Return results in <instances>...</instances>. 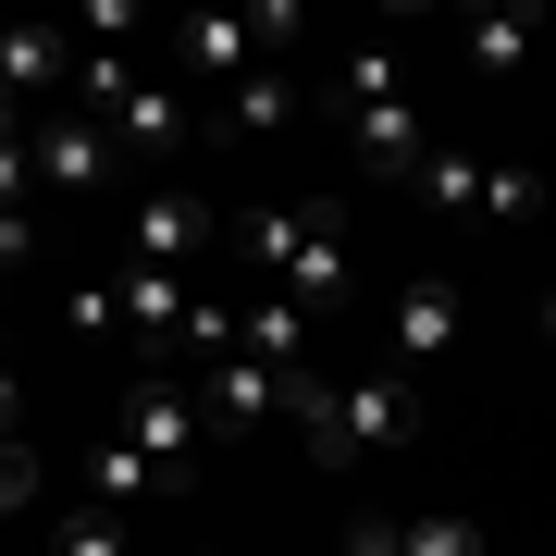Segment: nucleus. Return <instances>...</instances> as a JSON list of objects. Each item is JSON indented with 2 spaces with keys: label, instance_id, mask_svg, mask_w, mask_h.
I'll use <instances>...</instances> for the list:
<instances>
[{
  "label": "nucleus",
  "instance_id": "1",
  "mask_svg": "<svg viewBox=\"0 0 556 556\" xmlns=\"http://www.w3.org/2000/svg\"><path fill=\"white\" fill-rule=\"evenodd\" d=\"M236 236H248V260H260L273 298L346 309V211H334V199H273V211H248Z\"/></svg>",
  "mask_w": 556,
  "mask_h": 556
},
{
  "label": "nucleus",
  "instance_id": "2",
  "mask_svg": "<svg viewBox=\"0 0 556 556\" xmlns=\"http://www.w3.org/2000/svg\"><path fill=\"white\" fill-rule=\"evenodd\" d=\"M298 445L309 470H358V457L408 445V371H346V383H298Z\"/></svg>",
  "mask_w": 556,
  "mask_h": 556
},
{
  "label": "nucleus",
  "instance_id": "3",
  "mask_svg": "<svg viewBox=\"0 0 556 556\" xmlns=\"http://www.w3.org/2000/svg\"><path fill=\"white\" fill-rule=\"evenodd\" d=\"M75 87H87V112L112 124V149H124V161H174L186 137H199V87H161V75H137L124 50H87V62H75Z\"/></svg>",
  "mask_w": 556,
  "mask_h": 556
},
{
  "label": "nucleus",
  "instance_id": "4",
  "mask_svg": "<svg viewBox=\"0 0 556 556\" xmlns=\"http://www.w3.org/2000/svg\"><path fill=\"white\" fill-rule=\"evenodd\" d=\"M298 383H309V371H273V358H248V346H211V358H199V408H211V433L298 420Z\"/></svg>",
  "mask_w": 556,
  "mask_h": 556
},
{
  "label": "nucleus",
  "instance_id": "5",
  "mask_svg": "<svg viewBox=\"0 0 556 556\" xmlns=\"http://www.w3.org/2000/svg\"><path fill=\"white\" fill-rule=\"evenodd\" d=\"M13 149H25V174H38L50 199H100V174H112V124H100V112H50V124H13Z\"/></svg>",
  "mask_w": 556,
  "mask_h": 556
},
{
  "label": "nucleus",
  "instance_id": "6",
  "mask_svg": "<svg viewBox=\"0 0 556 556\" xmlns=\"http://www.w3.org/2000/svg\"><path fill=\"white\" fill-rule=\"evenodd\" d=\"M124 445H149L161 470L174 482H199V445H211V408H199V383H137V396H124Z\"/></svg>",
  "mask_w": 556,
  "mask_h": 556
},
{
  "label": "nucleus",
  "instance_id": "7",
  "mask_svg": "<svg viewBox=\"0 0 556 556\" xmlns=\"http://www.w3.org/2000/svg\"><path fill=\"white\" fill-rule=\"evenodd\" d=\"M211 236H223V211L199 199V186H149V199L124 211V260H149V273H186Z\"/></svg>",
  "mask_w": 556,
  "mask_h": 556
},
{
  "label": "nucleus",
  "instance_id": "8",
  "mask_svg": "<svg viewBox=\"0 0 556 556\" xmlns=\"http://www.w3.org/2000/svg\"><path fill=\"white\" fill-rule=\"evenodd\" d=\"M124 334H137V346H186V334H199V309L211 298H186V273H149V260H124Z\"/></svg>",
  "mask_w": 556,
  "mask_h": 556
},
{
  "label": "nucleus",
  "instance_id": "9",
  "mask_svg": "<svg viewBox=\"0 0 556 556\" xmlns=\"http://www.w3.org/2000/svg\"><path fill=\"white\" fill-rule=\"evenodd\" d=\"M87 482H100V507H124V519H137V507H186V495H199V482H174L149 445H124V433L87 457Z\"/></svg>",
  "mask_w": 556,
  "mask_h": 556
},
{
  "label": "nucleus",
  "instance_id": "10",
  "mask_svg": "<svg viewBox=\"0 0 556 556\" xmlns=\"http://www.w3.org/2000/svg\"><path fill=\"white\" fill-rule=\"evenodd\" d=\"M383 334H396V358H445V346H457V285H445V273L396 285V321H383Z\"/></svg>",
  "mask_w": 556,
  "mask_h": 556
},
{
  "label": "nucleus",
  "instance_id": "11",
  "mask_svg": "<svg viewBox=\"0 0 556 556\" xmlns=\"http://www.w3.org/2000/svg\"><path fill=\"white\" fill-rule=\"evenodd\" d=\"M532 38H544V13H470L457 25V62H470L482 87H507L519 62H532Z\"/></svg>",
  "mask_w": 556,
  "mask_h": 556
},
{
  "label": "nucleus",
  "instance_id": "12",
  "mask_svg": "<svg viewBox=\"0 0 556 556\" xmlns=\"http://www.w3.org/2000/svg\"><path fill=\"white\" fill-rule=\"evenodd\" d=\"M236 346H248V358H273V371H309V309L260 285V298L236 309Z\"/></svg>",
  "mask_w": 556,
  "mask_h": 556
},
{
  "label": "nucleus",
  "instance_id": "13",
  "mask_svg": "<svg viewBox=\"0 0 556 556\" xmlns=\"http://www.w3.org/2000/svg\"><path fill=\"white\" fill-rule=\"evenodd\" d=\"M298 62H260V75L236 87V100H223V137H273V124H298Z\"/></svg>",
  "mask_w": 556,
  "mask_h": 556
},
{
  "label": "nucleus",
  "instance_id": "14",
  "mask_svg": "<svg viewBox=\"0 0 556 556\" xmlns=\"http://www.w3.org/2000/svg\"><path fill=\"white\" fill-rule=\"evenodd\" d=\"M420 199H433V211H482V199H495V161H482L470 137H433V161H420Z\"/></svg>",
  "mask_w": 556,
  "mask_h": 556
},
{
  "label": "nucleus",
  "instance_id": "15",
  "mask_svg": "<svg viewBox=\"0 0 556 556\" xmlns=\"http://www.w3.org/2000/svg\"><path fill=\"white\" fill-rule=\"evenodd\" d=\"M358 100H408V62L383 50V38H358V50L334 62V87H321V112H358Z\"/></svg>",
  "mask_w": 556,
  "mask_h": 556
},
{
  "label": "nucleus",
  "instance_id": "16",
  "mask_svg": "<svg viewBox=\"0 0 556 556\" xmlns=\"http://www.w3.org/2000/svg\"><path fill=\"white\" fill-rule=\"evenodd\" d=\"M62 38H75V25H13V38H0V87H13V100L50 87V75H62Z\"/></svg>",
  "mask_w": 556,
  "mask_h": 556
},
{
  "label": "nucleus",
  "instance_id": "17",
  "mask_svg": "<svg viewBox=\"0 0 556 556\" xmlns=\"http://www.w3.org/2000/svg\"><path fill=\"white\" fill-rule=\"evenodd\" d=\"M50 556H124V507H50Z\"/></svg>",
  "mask_w": 556,
  "mask_h": 556
},
{
  "label": "nucleus",
  "instance_id": "18",
  "mask_svg": "<svg viewBox=\"0 0 556 556\" xmlns=\"http://www.w3.org/2000/svg\"><path fill=\"white\" fill-rule=\"evenodd\" d=\"M0 507H13V519H38V507H50V457L25 445V433H13V457H0Z\"/></svg>",
  "mask_w": 556,
  "mask_h": 556
},
{
  "label": "nucleus",
  "instance_id": "19",
  "mask_svg": "<svg viewBox=\"0 0 556 556\" xmlns=\"http://www.w3.org/2000/svg\"><path fill=\"white\" fill-rule=\"evenodd\" d=\"M62 321H75V334H124V285H100V273L62 285Z\"/></svg>",
  "mask_w": 556,
  "mask_h": 556
},
{
  "label": "nucleus",
  "instance_id": "20",
  "mask_svg": "<svg viewBox=\"0 0 556 556\" xmlns=\"http://www.w3.org/2000/svg\"><path fill=\"white\" fill-rule=\"evenodd\" d=\"M408 556H495L482 519H408Z\"/></svg>",
  "mask_w": 556,
  "mask_h": 556
},
{
  "label": "nucleus",
  "instance_id": "21",
  "mask_svg": "<svg viewBox=\"0 0 556 556\" xmlns=\"http://www.w3.org/2000/svg\"><path fill=\"white\" fill-rule=\"evenodd\" d=\"M482 211H495V223H532L544 211V174H507V161H495V199H482Z\"/></svg>",
  "mask_w": 556,
  "mask_h": 556
},
{
  "label": "nucleus",
  "instance_id": "22",
  "mask_svg": "<svg viewBox=\"0 0 556 556\" xmlns=\"http://www.w3.org/2000/svg\"><path fill=\"white\" fill-rule=\"evenodd\" d=\"M75 38H149V13H137V0H87Z\"/></svg>",
  "mask_w": 556,
  "mask_h": 556
},
{
  "label": "nucleus",
  "instance_id": "23",
  "mask_svg": "<svg viewBox=\"0 0 556 556\" xmlns=\"http://www.w3.org/2000/svg\"><path fill=\"white\" fill-rule=\"evenodd\" d=\"M248 25H260V50H273V62H285V50H298V38H309V13H298V0H260V13H248Z\"/></svg>",
  "mask_w": 556,
  "mask_h": 556
},
{
  "label": "nucleus",
  "instance_id": "24",
  "mask_svg": "<svg viewBox=\"0 0 556 556\" xmlns=\"http://www.w3.org/2000/svg\"><path fill=\"white\" fill-rule=\"evenodd\" d=\"M346 556H408V519H346Z\"/></svg>",
  "mask_w": 556,
  "mask_h": 556
},
{
  "label": "nucleus",
  "instance_id": "25",
  "mask_svg": "<svg viewBox=\"0 0 556 556\" xmlns=\"http://www.w3.org/2000/svg\"><path fill=\"white\" fill-rule=\"evenodd\" d=\"M532 334H544V371H556V285H544V298H532Z\"/></svg>",
  "mask_w": 556,
  "mask_h": 556
},
{
  "label": "nucleus",
  "instance_id": "26",
  "mask_svg": "<svg viewBox=\"0 0 556 556\" xmlns=\"http://www.w3.org/2000/svg\"><path fill=\"white\" fill-rule=\"evenodd\" d=\"M186 556H223V544H186Z\"/></svg>",
  "mask_w": 556,
  "mask_h": 556
}]
</instances>
